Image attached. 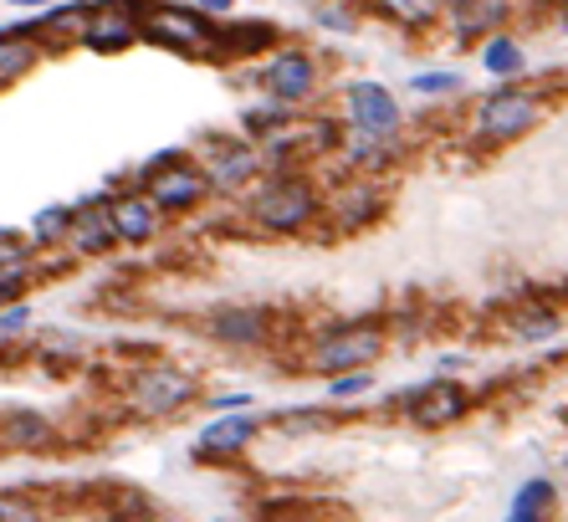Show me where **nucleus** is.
I'll return each instance as SVG.
<instances>
[{
    "label": "nucleus",
    "instance_id": "22",
    "mask_svg": "<svg viewBox=\"0 0 568 522\" xmlns=\"http://www.w3.org/2000/svg\"><path fill=\"white\" fill-rule=\"evenodd\" d=\"M328 389H333V400H354V395H364V389H369V374H364V369H338Z\"/></svg>",
    "mask_w": 568,
    "mask_h": 522
},
{
    "label": "nucleus",
    "instance_id": "14",
    "mask_svg": "<svg viewBox=\"0 0 568 522\" xmlns=\"http://www.w3.org/2000/svg\"><path fill=\"white\" fill-rule=\"evenodd\" d=\"M261 313H252V308H231V313H221L215 318V338L221 344H256L261 338Z\"/></svg>",
    "mask_w": 568,
    "mask_h": 522
},
{
    "label": "nucleus",
    "instance_id": "12",
    "mask_svg": "<svg viewBox=\"0 0 568 522\" xmlns=\"http://www.w3.org/2000/svg\"><path fill=\"white\" fill-rule=\"evenodd\" d=\"M252 435H256V420L231 415V420H221V425H210V431L200 435V456H231V451H241Z\"/></svg>",
    "mask_w": 568,
    "mask_h": 522
},
{
    "label": "nucleus",
    "instance_id": "8",
    "mask_svg": "<svg viewBox=\"0 0 568 522\" xmlns=\"http://www.w3.org/2000/svg\"><path fill=\"white\" fill-rule=\"evenodd\" d=\"M108 225H113V236H123V241H149L154 231H159V206H154L149 195H123V200H113V210H108Z\"/></svg>",
    "mask_w": 568,
    "mask_h": 522
},
{
    "label": "nucleus",
    "instance_id": "26",
    "mask_svg": "<svg viewBox=\"0 0 568 522\" xmlns=\"http://www.w3.org/2000/svg\"><path fill=\"white\" fill-rule=\"evenodd\" d=\"M200 5H205V11H221V15L231 11V0H200Z\"/></svg>",
    "mask_w": 568,
    "mask_h": 522
},
{
    "label": "nucleus",
    "instance_id": "20",
    "mask_svg": "<svg viewBox=\"0 0 568 522\" xmlns=\"http://www.w3.org/2000/svg\"><path fill=\"white\" fill-rule=\"evenodd\" d=\"M256 169V154L252 149H231V154H221V159H215V169H210V175H215V185H236V179H246Z\"/></svg>",
    "mask_w": 568,
    "mask_h": 522
},
{
    "label": "nucleus",
    "instance_id": "3",
    "mask_svg": "<svg viewBox=\"0 0 568 522\" xmlns=\"http://www.w3.org/2000/svg\"><path fill=\"white\" fill-rule=\"evenodd\" d=\"M194 389H190V379H185L180 369H149V374H138L134 379L138 415H169V410H180Z\"/></svg>",
    "mask_w": 568,
    "mask_h": 522
},
{
    "label": "nucleus",
    "instance_id": "1",
    "mask_svg": "<svg viewBox=\"0 0 568 522\" xmlns=\"http://www.w3.org/2000/svg\"><path fill=\"white\" fill-rule=\"evenodd\" d=\"M538 123V98L533 92H502V98H487L477 113V134L487 144H502V138H517Z\"/></svg>",
    "mask_w": 568,
    "mask_h": 522
},
{
    "label": "nucleus",
    "instance_id": "19",
    "mask_svg": "<svg viewBox=\"0 0 568 522\" xmlns=\"http://www.w3.org/2000/svg\"><path fill=\"white\" fill-rule=\"evenodd\" d=\"M67 225H73V210H67V206H46L42 215H36V225H31V236L42 241V246H52V241L67 236Z\"/></svg>",
    "mask_w": 568,
    "mask_h": 522
},
{
    "label": "nucleus",
    "instance_id": "18",
    "mask_svg": "<svg viewBox=\"0 0 568 522\" xmlns=\"http://www.w3.org/2000/svg\"><path fill=\"white\" fill-rule=\"evenodd\" d=\"M31 62H36V46H31L26 36H0V77L26 73Z\"/></svg>",
    "mask_w": 568,
    "mask_h": 522
},
{
    "label": "nucleus",
    "instance_id": "23",
    "mask_svg": "<svg viewBox=\"0 0 568 522\" xmlns=\"http://www.w3.org/2000/svg\"><path fill=\"white\" fill-rule=\"evenodd\" d=\"M456 88H461L456 73H420L415 77V92H456Z\"/></svg>",
    "mask_w": 568,
    "mask_h": 522
},
{
    "label": "nucleus",
    "instance_id": "13",
    "mask_svg": "<svg viewBox=\"0 0 568 522\" xmlns=\"http://www.w3.org/2000/svg\"><path fill=\"white\" fill-rule=\"evenodd\" d=\"M502 15H508V0H456V31L466 42L481 36V31H492Z\"/></svg>",
    "mask_w": 568,
    "mask_h": 522
},
{
    "label": "nucleus",
    "instance_id": "24",
    "mask_svg": "<svg viewBox=\"0 0 568 522\" xmlns=\"http://www.w3.org/2000/svg\"><path fill=\"white\" fill-rule=\"evenodd\" d=\"M36 518V508H31L26 497H5L0 492V522H31Z\"/></svg>",
    "mask_w": 568,
    "mask_h": 522
},
{
    "label": "nucleus",
    "instance_id": "4",
    "mask_svg": "<svg viewBox=\"0 0 568 522\" xmlns=\"http://www.w3.org/2000/svg\"><path fill=\"white\" fill-rule=\"evenodd\" d=\"M379 338H385V333H379L375 323L333 333V338H323V348H318V369L338 374V369H354V364H369V358L379 354Z\"/></svg>",
    "mask_w": 568,
    "mask_h": 522
},
{
    "label": "nucleus",
    "instance_id": "25",
    "mask_svg": "<svg viewBox=\"0 0 568 522\" xmlns=\"http://www.w3.org/2000/svg\"><path fill=\"white\" fill-rule=\"evenodd\" d=\"M26 308H5V313H0V329H5V333H11V329H26Z\"/></svg>",
    "mask_w": 568,
    "mask_h": 522
},
{
    "label": "nucleus",
    "instance_id": "7",
    "mask_svg": "<svg viewBox=\"0 0 568 522\" xmlns=\"http://www.w3.org/2000/svg\"><path fill=\"white\" fill-rule=\"evenodd\" d=\"M144 36L159 46H180V52H205L210 46V31L194 11H154L144 21Z\"/></svg>",
    "mask_w": 568,
    "mask_h": 522
},
{
    "label": "nucleus",
    "instance_id": "5",
    "mask_svg": "<svg viewBox=\"0 0 568 522\" xmlns=\"http://www.w3.org/2000/svg\"><path fill=\"white\" fill-rule=\"evenodd\" d=\"M348 113H354V123H359L364 134H375V138L400 129V108H394V98L379 82H354L348 88Z\"/></svg>",
    "mask_w": 568,
    "mask_h": 522
},
{
    "label": "nucleus",
    "instance_id": "27",
    "mask_svg": "<svg viewBox=\"0 0 568 522\" xmlns=\"http://www.w3.org/2000/svg\"><path fill=\"white\" fill-rule=\"evenodd\" d=\"M21 5H46V0H21Z\"/></svg>",
    "mask_w": 568,
    "mask_h": 522
},
{
    "label": "nucleus",
    "instance_id": "2",
    "mask_svg": "<svg viewBox=\"0 0 568 522\" xmlns=\"http://www.w3.org/2000/svg\"><path fill=\"white\" fill-rule=\"evenodd\" d=\"M308 215H313V190L298 179H277L256 195V221L271 225V231H298Z\"/></svg>",
    "mask_w": 568,
    "mask_h": 522
},
{
    "label": "nucleus",
    "instance_id": "15",
    "mask_svg": "<svg viewBox=\"0 0 568 522\" xmlns=\"http://www.w3.org/2000/svg\"><path fill=\"white\" fill-rule=\"evenodd\" d=\"M67 236H77V252L82 256H98L113 246V225H108V215H82V221L67 225Z\"/></svg>",
    "mask_w": 568,
    "mask_h": 522
},
{
    "label": "nucleus",
    "instance_id": "21",
    "mask_svg": "<svg viewBox=\"0 0 568 522\" xmlns=\"http://www.w3.org/2000/svg\"><path fill=\"white\" fill-rule=\"evenodd\" d=\"M5 435H11L15 446H42L52 431H46L42 415H11V420H5Z\"/></svg>",
    "mask_w": 568,
    "mask_h": 522
},
{
    "label": "nucleus",
    "instance_id": "9",
    "mask_svg": "<svg viewBox=\"0 0 568 522\" xmlns=\"http://www.w3.org/2000/svg\"><path fill=\"white\" fill-rule=\"evenodd\" d=\"M200 195H205V179L194 175V169H154L149 175V200L165 210H185Z\"/></svg>",
    "mask_w": 568,
    "mask_h": 522
},
{
    "label": "nucleus",
    "instance_id": "11",
    "mask_svg": "<svg viewBox=\"0 0 568 522\" xmlns=\"http://www.w3.org/2000/svg\"><path fill=\"white\" fill-rule=\"evenodd\" d=\"M466 410V389L461 385H431L415 400V425H450Z\"/></svg>",
    "mask_w": 568,
    "mask_h": 522
},
{
    "label": "nucleus",
    "instance_id": "16",
    "mask_svg": "<svg viewBox=\"0 0 568 522\" xmlns=\"http://www.w3.org/2000/svg\"><path fill=\"white\" fill-rule=\"evenodd\" d=\"M487 73L517 77V73H523V46L508 42V36H492V42H487Z\"/></svg>",
    "mask_w": 568,
    "mask_h": 522
},
{
    "label": "nucleus",
    "instance_id": "6",
    "mask_svg": "<svg viewBox=\"0 0 568 522\" xmlns=\"http://www.w3.org/2000/svg\"><path fill=\"white\" fill-rule=\"evenodd\" d=\"M261 88L277 98V103H298L313 88V62L302 52H277V57L261 67Z\"/></svg>",
    "mask_w": 568,
    "mask_h": 522
},
{
    "label": "nucleus",
    "instance_id": "10",
    "mask_svg": "<svg viewBox=\"0 0 568 522\" xmlns=\"http://www.w3.org/2000/svg\"><path fill=\"white\" fill-rule=\"evenodd\" d=\"M82 42H88L92 52H123L129 42H138V21L123 11H98L88 21V31H82Z\"/></svg>",
    "mask_w": 568,
    "mask_h": 522
},
{
    "label": "nucleus",
    "instance_id": "17",
    "mask_svg": "<svg viewBox=\"0 0 568 522\" xmlns=\"http://www.w3.org/2000/svg\"><path fill=\"white\" fill-rule=\"evenodd\" d=\"M548 508H554V487H548V481H527L523 492H517V502H512V518L533 522V518H543Z\"/></svg>",
    "mask_w": 568,
    "mask_h": 522
}]
</instances>
